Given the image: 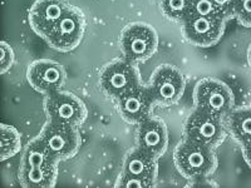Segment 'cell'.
<instances>
[{
  "label": "cell",
  "instance_id": "obj_14",
  "mask_svg": "<svg viewBox=\"0 0 251 188\" xmlns=\"http://www.w3.org/2000/svg\"><path fill=\"white\" fill-rule=\"evenodd\" d=\"M69 8L67 0H37L29 9V24L35 34L46 39Z\"/></svg>",
  "mask_w": 251,
  "mask_h": 188
},
{
  "label": "cell",
  "instance_id": "obj_3",
  "mask_svg": "<svg viewBox=\"0 0 251 188\" xmlns=\"http://www.w3.org/2000/svg\"><path fill=\"white\" fill-rule=\"evenodd\" d=\"M120 47L123 58L138 64L149 60L156 53L158 35L152 25L136 22L121 31Z\"/></svg>",
  "mask_w": 251,
  "mask_h": 188
},
{
  "label": "cell",
  "instance_id": "obj_9",
  "mask_svg": "<svg viewBox=\"0 0 251 188\" xmlns=\"http://www.w3.org/2000/svg\"><path fill=\"white\" fill-rule=\"evenodd\" d=\"M84 31L86 17L79 8L71 5L44 40L55 50L71 51L79 46Z\"/></svg>",
  "mask_w": 251,
  "mask_h": 188
},
{
  "label": "cell",
  "instance_id": "obj_17",
  "mask_svg": "<svg viewBox=\"0 0 251 188\" xmlns=\"http://www.w3.org/2000/svg\"><path fill=\"white\" fill-rule=\"evenodd\" d=\"M227 133L235 141L244 144L251 140V107L232 109L224 117Z\"/></svg>",
  "mask_w": 251,
  "mask_h": 188
},
{
  "label": "cell",
  "instance_id": "obj_1",
  "mask_svg": "<svg viewBox=\"0 0 251 188\" xmlns=\"http://www.w3.org/2000/svg\"><path fill=\"white\" fill-rule=\"evenodd\" d=\"M214 147L183 138L174 152L177 171L186 180L194 181L214 174L217 168V156Z\"/></svg>",
  "mask_w": 251,
  "mask_h": 188
},
{
  "label": "cell",
  "instance_id": "obj_22",
  "mask_svg": "<svg viewBox=\"0 0 251 188\" xmlns=\"http://www.w3.org/2000/svg\"><path fill=\"white\" fill-rule=\"evenodd\" d=\"M0 50H1V57H0V73L4 74L9 69L12 68L13 63H14L15 54L14 50L6 42H1L0 44Z\"/></svg>",
  "mask_w": 251,
  "mask_h": 188
},
{
  "label": "cell",
  "instance_id": "obj_23",
  "mask_svg": "<svg viewBox=\"0 0 251 188\" xmlns=\"http://www.w3.org/2000/svg\"><path fill=\"white\" fill-rule=\"evenodd\" d=\"M215 1H216L220 8L223 9L224 13L227 15V18L231 17V8L235 0H215Z\"/></svg>",
  "mask_w": 251,
  "mask_h": 188
},
{
  "label": "cell",
  "instance_id": "obj_12",
  "mask_svg": "<svg viewBox=\"0 0 251 188\" xmlns=\"http://www.w3.org/2000/svg\"><path fill=\"white\" fill-rule=\"evenodd\" d=\"M225 18L191 14L181 24L182 34L188 43L208 48L219 43L225 31Z\"/></svg>",
  "mask_w": 251,
  "mask_h": 188
},
{
  "label": "cell",
  "instance_id": "obj_25",
  "mask_svg": "<svg viewBox=\"0 0 251 188\" xmlns=\"http://www.w3.org/2000/svg\"><path fill=\"white\" fill-rule=\"evenodd\" d=\"M248 62L251 67V44H250V47H249V50H248Z\"/></svg>",
  "mask_w": 251,
  "mask_h": 188
},
{
  "label": "cell",
  "instance_id": "obj_18",
  "mask_svg": "<svg viewBox=\"0 0 251 188\" xmlns=\"http://www.w3.org/2000/svg\"><path fill=\"white\" fill-rule=\"evenodd\" d=\"M162 14L175 23L182 24L192 12V0H160Z\"/></svg>",
  "mask_w": 251,
  "mask_h": 188
},
{
  "label": "cell",
  "instance_id": "obj_20",
  "mask_svg": "<svg viewBox=\"0 0 251 188\" xmlns=\"http://www.w3.org/2000/svg\"><path fill=\"white\" fill-rule=\"evenodd\" d=\"M191 14L203 17H220L227 19V15L216 4L215 0H192Z\"/></svg>",
  "mask_w": 251,
  "mask_h": 188
},
{
  "label": "cell",
  "instance_id": "obj_21",
  "mask_svg": "<svg viewBox=\"0 0 251 188\" xmlns=\"http://www.w3.org/2000/svg\"><path fill=\"white\" fill-rule=\"evenodd\" d=\"M231 17L245 28H251V0H235L231 8Z\"/></svg>",
  "mask_w": 251,
  "mask_h": 188
},
{
  "label": "cell",
  "instance_id": "obj_2",
  "mask_svg": "<svg viewBox=\"0 0 251 188\" xmlns=\"http://www.w3.org/2000/svg\"><path fill=\"white\" fill-rule=\"evenodd\" d=\"M158 158L137 145L126 154L117 187H154L158 174Z\"/></svg>",
  "mask_w": 251,
  "mask_h": 188
},
{
  "label": "cell",
  "instance_id": "obj_5",
  "mask_svg": "<svg viewBox=\"0 0 251 188\" xmlns=\"http://www.w3.org/2000/svg\"><path fill=\"white\" fill-rule=\"evenodd\" d=\"M194 102L197 109L219 117H225L235 107V97L230 87L215 78H203L197 82Z\"/></svg>",
  "mask_w": 251,
  "mask_h": 188
},
{
  "label": "cell",
  "instance_id": "obj_24",
  "mask_svg": "<svg viewBox=\"0 0 251 188\" xmlns=\"http://www.w3.org/2000/svg\"><path fill=\"white\" fill-rule=\"evenodd\" d=\"M241 151H243L244 160L246 161V163H248L249 167L251 168V140L244 143V144H241Z\"/></svg>",
  "mask_w": 251,
  "mask_h": 188
},
{
  "label": "cell",
  "instance_id": "obj_7",
  "mask_svg": "<svg viewBox=\"0 0 251 188\" xmlns=\"http://www.w3.org/2000/svg\"><path fill=\"white\" fill-rule=\"evenodd\" d=\"M224 117L195 108L183 124V138L217 148L227 137Z\"/></svg>",
  "mask_w": 251,
  "mask_h": 188
},
{
  "label": "cell",
  "instance_id": "obj_16",
  "mask_svg": "<svg viewBox=\"0 0 251 188\" xmlns=\"http://www.w3.org/2000/svg\"><path fill=\"white\" fill-rule=\"evenodd\" d=\"M57 177L58 163L31 168H19V181L23 187H54Z\"/></svg>",
  "mask_w": 251,
  "mask_h": 188
},
{
  "label": "cell",
  "instance_id": "obj_10",
  "mask_svg": "<svg viewBox=\"0 0 251 188\" xmlns=\"http://www.w3.org/2000/svg\"><path fill=\"white\" fill-rule=\"evenodd\" d=\"M149 87L158 106L171 107L182 98L186 80L180 69L163 64L153 71Z\"/></svg>",
  "mask_w": 251,
  "mask_h": 188
},
{
  "label": "cell",
  "instance_id": "obj_6",
  "mask_svg": "<svg viewBox=\"0 0 251 188\" xmlns=\"http://www.w3.org/2000/svg\"><path fill=\"white\" fill-rule=\"evenodd\" d=\"M44 111L48 120L75 125L79 128L88 117V109L79 97L67 91H55L44 97Z\"/></svg>",
  "mask_w": 251,
  "mask_h": 188
},
{
  "label": "cell",
  "instance_id": "obj_4",
  "mask_svg": "<svg viewBox=\"0 0 251 188\" xmlns=\"http://www.w3.org/2000/svg\"><path fill=\"white\" fill-rule=\"evenodd\" d=\"M140 84H142V79L137 64L126 58L112 60L103 67L100 73V89L104 95L114 102Z\"/></svg>",
  "mask_w": 251,
  "mask_h": 188
},
{
  "label": "cell",
  "instance_id": "obj_15",
  "mask_svg": "<svg viewBox=\"0 0 251 188\" xmlns=\"http://www.w3.org/2000/svg\"><path fill=\"white\" fill-rule=\"evenodd\" d=\"M136 145L156 158L165 154L169 147V129L162 119L151 117L138 124Z\"/></svg>",
  "mask_w": 251,
  "mask_h": 188
},
{
  "label": "cell",
  "instance_id": "obj_19",
  "mask_svg": "<svg viewBox=\"0 0 251 188\" xmlns=\"http://www.w3.org/2000/svg\"><path fill=\"white\" fill-rule=\"evenodd\" d=\"M22 147L20 133L13 125L1 124V161H6L19 153Z\"/></svg>",
  "mask_w": 251,
  "mask_h": 188
},
{
  "label": "cell",
  "instance_id": "obj_8",
  "mask_svg": "<svg viewBox=\"0 0 251 188\" xmlns=\"http://www.w3.org/2000/svg\"><path fill=\"white\" fill-rule=\"evenodd\" d=\"M39 137L58 162L73 158L82 144L78 127L51 120H47Z\"/></svg>",
  "mask_w": 251,
  "mask_h": 188
},
{
  "label": "cell",
  "instance_id": "obj_11",
  "mask_svg": "<svg viewBox=\"0 0 251 188\" xmlns=\"http://www.w3.org/2000/svg\"><path fill=\"white\" fill-rule=\"evenodd\" d=\"M156 104V99L149 84L134 87L116 100V107L122 119L136 125L153 117V108Z\"/></svg>",
  "mask_w": 251,
  "mask_h": 188
},
{
  "label": "cell",
  "instance_id": "obj_13",
  "mask_svg": "<svg viewBox=\"0 0 251 188\" xmlns=\"http://www.w3.org/2000/svg\"><path fill=\"white\" fill-rule=\"evenodd\" d=\"M66 78L67 73L62 64L50 59L35 60L26 70L29 84L44 95L62 89Z\"/></svg>",
  "mask_w": 251,
  "mask_h": 188
}]
</instances>
